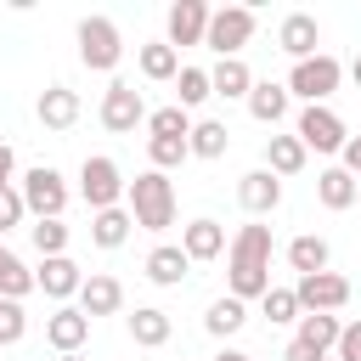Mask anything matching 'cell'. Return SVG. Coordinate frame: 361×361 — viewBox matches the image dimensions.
Instances as JSON below:
<instances>
[{"label": "cell", "instance_id": "1", "mask_svg": "<svg viewBox=\"0 0 361 361\" xmlns=\"http://www.w3.org/2000/svg\"><path fill=\"white\" fill-rule=\"evenodd\" d=\"M231 299H265L271 293V226H243L231 237Z\"/></svg>", "mask_w": 361, "mask_h": 361}, {"label": "cell", "instance_id": "2", "mask_svg": "<svg viewBox=\"0 0 361 361\" xmlns=\"http://www.w3.org/2000/svg\"><path fill=\"white\" fill-rule=\"evenodd\" d=\"M124 197H130V214H135L141 231H164V226H175V180H169L164 169L135 175Z\"/></svg>", "mask_w": 361, "mask_h": 361}, {"label": "cell", "instance_id": "3", "mask_svg": "<svg viewBox=\"0 0 361 361\" xmlns=\"http://www.w3.org/2000/svg\"><path fill=\"white\" fill-rule=\"evenodd\" d=\"M338 79H344V68H338V56H327V51H316L310 62H293V73H288V96H305L310 107H322L333 90H338Z\"/></svg>", "mask_w": 361, "mask_h": 361}, {"label": "cell", "instance_id": "4", "mask_svg": "<svg viewBox=\"0 0 361 361\" xmlns=\"http://www.w3.org/2000/svg\"><path fill=\"white\" fill-rule=\"evenodd\" d=\"M79 192H85V203L102 214V209H118V197L130 192V180H124V169H118L113 158H102V152H96V158H85V164H79Z\"/></svg>", "mask_w": 361, "mask_h": 361}, {"label": "cell", "instance_id": "5", "mask_svg": "<svg viewBox=\"0 0 361 361\" xmlns=\"http://www.w3.org/2000/svg\"><path fill=\"white\" fill-rule=\"evenodd\" d=\"M254 23H259L254 6H220V11L209 17V39H203V45L226 62V56H237V51L254 39Z\"/></svg>", "mask_w": 361, "mask_h": 361}, {"label": "cell", "instance_id": "6", "mask_svg": "<svg viewBox=\"0 0 361 361\" xmlns=\"http://www.w3.org/2000/svg\"><path fill=\"white\" fill-rule=\"evenodd\" d=\"M79 56H85V68H96V73H113L118 56H124L118 23H113V17H85V23H79Z\"/></svg>", "mask_w": 361, "mask_h": 361}, {"label": "cell", "instance_id": "7", "mask_svg": "<svg viewBox=\"0 0 361 361\" xmlns=\"http://www.w3.org/2000/svg\"><path fill=\"white\" fill-rule=\"evenodd\" d=\"M23 203H28L34 220H62V209H68V180H62L51 164H39V169L23 175Z\"/></svg>", "mask_w": 361, "mask_h": 361}, {"label": "cell", "instance_id": "8", "mask_svg": "<svg viewBox=\"0 0 361 361\" xmlns=\"http://www.w3.org/2000/svg\"><path fill=\"white\" fill-rule=\"evenodd\" d=\"M293 293H299V310L305 316H333V310H344L350 305V282L338 276V271H316V276H299L293 282Z\"/></svg>", "mask_w": 361, "mask_h": 361}, {"label": "cell", "instance_id": "9", "mask_svg": "<svg viewBox=\"0 0 361 361\" xmlns=\"http://www.w3.org/2000/svg\"><path fill=\"white\" fill-rule=\"evenodd\" d=\"M141 118H147V102H141V90H135L130 79H113V85L102 90V124H107L113 135H130Z\"/></svg>", "mask_w": 361, "mask_h": 361}, {"label": "cell", "instance_id": "10", "mask_svg": "<svg viewBox=\"0 0 361 361\" xmlns=\"http://www.w3.org/2000/svg\"><path fill=\"white\" fill-rule=\"evenodd\" d=\"M293 135L305 141V152H310V147H316V152H344V141H350V130H344V118H338L333 107H305Z\"/></svg>", "mask_w": 361, "mask_h": 361}, {"label": "cell", "instance_id": "11", "mask_svg": "<svg viewBox=\"0 0 361 361\" xmlns=\"http://www.w3.org/2000/svg\"><path fill=\"white\" fill-rule=\"evenodd\" d=\"M85 338H90V316H85L79 305H56V310L45 316V344H51L56 355L85 350Z\"/></svg>", "mask_w": 361, "mask_h": 361}, {"label": "cell", "instance_id": "12", "mask_svg": "<svg viewBox=\"0 0 361 361\" xmlns=\"http://www.w3.org/2000/svg\"><path fill=\"white\" fill-rule=\"evenodd\" d=\"M209 17H214V11H209L203 0H175V6H169V45H175V51H180V45H203V39H209Z\"/></svg>", "mask_w": 361, "mask_h": 361}, {"label": "cell", "instance_id": "13", "mask_svg": "<svg viewBox=\"0 0 361 361\" xmlns=\"http://www.w3.org/2000/svg\"><path fill=\"white\" fill-rule=\"evenodd\" d=\"M276 45H282L293 62H310V56H316V45H322L316 17H310V11H288V17H282V28H276Z\"/></svg>", "mask_w": 361, "mask_h": 361}, {"label": "cell", "instance_id": "14", "mask_svg": "<svg viewBox=\"0 0 361 361\" xmlns=\"http://www.w3.org/2000/svg\"><path fill=\"white\" fill-rule=\"evenodd\" d=\"M34 113H39L45 130H73V124H79V90H68V85H45Z\"/></svg>", "mask_w": 361, "mask_h": 361}, {"label": "cell", "instance_id": "15", "mask_svg": "<svg viewBox=\"0 0 361 361\" xmlns=\"http://www.w3.org/2000/svg\"><path fill=\"white\" fill-rule=\"evenodd\" d=\"M237 203H243L248 214H271V209L282 203V180H276L271 169H248V175L237 180Z\"/></svg>", "mask_w": 361, "mask_h": 361}, {"label": "cell", "instance_id": "16", "mask_svg": "<svg viewBox=\"0 0 361 361\" xmlns=\"http://www.w3.org/2000/svg\"><path fill=\"white\" fill-rule=\"evenodd\" d=\"M34 282L45 288V299H68V293H79V288H85V271H79L68 254H56V259H39Z\"/></svg>", "mask_w": 361, "mask_h": 361}, {"label": "cell", "instance_id": "17", "mask_svg": "<svg viewBox=\"0 0 361 361\" xmlns=\"http://www.w3.org/2000/svg\"><path fill=\"white\" fill-rule=\"evenodd\" d=\"M124 305V288H118V276H102V271H90L85 276V288H79V310L96 322V316H113Z\"/></svg>", "mask_w": 361, "mask_h": 361}, {"label": "cell", "instance_id": "18", "mask_svg": "<svg viewBox=\"0 0 361 361\" xmlns=\"http://www.w3.org/2000/svg\"><path fill=\"white\" fill-rule=\"evenodd\" d=\"M180 248H186V259H220L226 254V226L203 214V220H192L180 231Z\"/></svg>", "mask_w": 361, "mask_h": 361}, {"label": "cell", "instance_id": "19", "mask_svg": "<svg viewBox=\"0 0 361 361\" xmlns=\"http://www.w3.org/2000/svg\"><path fill=\"white\" fill-rule=\"evenodd\" d=\"M209 85H214V96H226V102H248V90H254V73H248V62L243 56H226V62H214V73H209Z\"/></svg>", "mask_w": 361, "mask_h": 361}, {"label": "cell", "instance_id": "20", "mask_svg": "<svg viewBox=\"0 0 361 361\" xmlns=\"http://www.w3.org/2000/svg\"><path fill=\"white\" fill-rule=\"evenodd\" d=\"M355 192H361V180L338 164V169H322L316 175V197L327 203V209H355Z\"/></svg>", "mask_w": 361, "mask_h": 361}, {"label": "cell", "instance_id": "21", "mask_svg": "<svg viewBox=\"0 0 361 361\" xmlns=\"http://www.w3.org/2000/svg\"><path fill=\"white\" fill-rule=\"evenodd\" d=\"M265 169L282 180V175H299L305 169V141L299 135H271L265 141Z\"/></svg>", "mask_w": 361, "mask_h": 361}, {"label": "cell", "instance_id": "22", "mask_svg": "<svg viewBox=\"0 0 361 361\" xmlns=\"http://www.w3.org/2000/svg\"><path fill=\"white\" fill-rule=\"evenodd\" d=\"M130 226H135L130 209H102V214H90V243H96V248H124Z\"/></svg>", "mask_w": 361, "mask_h": 361}, {"label": "cell", "instance_id": "23", "mask_svg": "<svg viewBox=\"0 0 361 361\" xmlns=\"http://www.w3.org/2000/svg\"><path fill=\"white\" fill-rule=\"evenodd\" d=\"M130 338H135L141 350H158V344H169V310H158V305H141V310L130 316Z\"/></svg>", "mask_w": 361, "mask_h": 361}, {"label": "cell", "instance_id": "24", "mask_svg": "<svg viewBox=\"0 0 361 361\" xmlns=\"http://www.w3.org/2000/svg\"><path fill=\"white\" fill-rule=\"evenodd\" d=\"M186 265H192V259H186V248H175V243H164V248L147 254V276H152L158 288H175V282L186 276Z\"/></svg>", "mask_w": 361, "mask_h": 361}, {"label": "cell", "instance_id": "25", "mask_svg": "<svg viewBox=\"0 0 361 361\" xmlns=\"http://www.w3.org/2000/svg\"><path fill=\"white\" fill-rule=\"evenodd\" d=\"M248 113H254L259 124H276V118L288 113V85H271V79L259 85V79H254V90H248Z\"/></svg>", "mask_w": 361, "mask_h": 361}, {"label": "cell", "instance_id": "26", "mask_svg": "<svg viewBox=\"0 0 361 361\" xmlns=\"http://www.w3.org/2000/svg\"><path fill=\"white\" fill-rule=\"evenodd\" d=\"M338 333H344V327H338V316H322V310H316V316H299V333H293V338H299V344H310L316 355H327V350L338 344Z\"/></svg>", "mask_w": 361, "mask_h": 361}, {"label": "cell", "instance_id": "27", "mask_svg": "<svg viewBox=\"0 0 361 361\" xmlns=\"http://www.w3.org/2000/svg\"><path fill=\"white\" fill-rule=\"evenodd\" d=\"M288 265H293L299 276L327 271V237H293V243H288Z\"/></svg>", "mask_w": 361, "mask_h": 361}, {"label": "cell", "instance_id": "28", "mask_svg": "<svg viewBox=\"0 0 361 361\" xmlns=\"http://www.w3.org/2000/svg\"><path fill=\"white\" fill-rule=\"evenodd\" d=\"M243 322H248V305H243V299H231V293H226V299H214V305H209V316H203V327H209L214 338H231Z\"/></svg>", "mask_w": 361, "mask_h": 361}, {"label": "cell", "instance_id": "29", "mask_svg": "<svg viewBox=\"0 0 361 361\" xmlns=\"http://www.w3.org/2000/svg\"><path fill=\"white\" fill-rule=\"evenodd\" d=\"M141 73H147V79H180V51H175L169 39L141 45Z\"/></svg>", "mask_w": 361, "mask_h": 361}, {"label": "cell", "instance_id": "30", "mask_svg": "<svg viewBox=\"0 0 361 361\" xmlns=\"http://www.w3.org/2000/svg\"><path fill=\"white\" fill-rule=\"evenodd\" d=\"M39 282H34V271L17 259V254H6L0 248V299H23V293H34Z\"/></svg>", "mask_w": 361, "mask_h": 361}, {"label": "cell", "instance_id": "31", "mask_svg": "<svg viewBox=\"0 0 361 361\" xmlns=\"http://www.w3.org/2000/svg\"><path fill=\"white\" fill-rule=\"evenodd\" d=\"M186 141H192V152H197V158H220V152L231 147V130H226L220 118H203V124H192V135H186Z\"/></svg>", "mask_w": 361, "mask_h": 361}, {"label": "cell", "instance_id": "32", "mask_svg": "<svg viewBox=\"0 0 361 361\" xmlns=\"http://www.w3.org/2000/svg\"><path fill=\"white\" fill-rule=\"evenodd\" d=\"M28 237H34L39 259H56V254H68V226H62V220H34V226H28Z\"/></svg>", "mask_w": 361, "mask_h": 361}, {"label": "cell", "instance_id": "33", "mask_svg": "<svg viewBox=\"0 0 361 361\" xmlns=\"http://www.w3.org/2000/svg\"><path fill=\"white\" fill-rule=\"evenodd\" d=\"M147 124H152V135H169V141H186V135H192V118H186V107H180V102H175V107L147 113Z\"/></svg>", "mask_w": 361, "mask_h": 361}, {"label": "cell", "instance_id": "34", "mask_svg": "<svg viewBox=\"0 0 361 361\" xmlns=\"http://www.w3.org/2000/svg\"><path fill=\"white\" fill-rule=\"evenodd\" d=\"M175 90H180V107H197V102H209V96H214V85H209V73H203V68H180Z\"/></svg>", "mask_w": 361, "mask_h": 361}, {"label": "cell", "instance_id": "35", "mask_svg": "<svg viewBox=\"0 0 361 361\" xmlns=\"http://www.w3.org/2000/svg\"><path fill=\"white\" fill-rule=\"evenodd\" d=\"M186 152H192V141H169V135H152V141H147V158H152V169H175Z\"/></svg>", "mask_w": 361, "mask_h": 361}, {"label": "cell", "instance_id": "36", "mask_svg": "<svg viewBox=\"0 0 361 361\" xmlns=\"http://www.w3.org/2000/svg\"><path fill=\"white\" fill-rule=\"evenodd\" d=\"M28 333V316H23V299H0V350L17 344Z\"/></svg>", "mask_w": 361, "mask_h": 361}, {"label": "cell", "instance_id": "37", "mask_svg": "<svg viewBox=\"0 0 361 361\" xmlns=\"http://www.w3.org/2000/svg\"><path fill=\"white\" fill-rule=\"evenodd\" d=\"M259 305H265L271 322H299V293H293V288H271Z\"/></svg>", "mask_w": 361, "mask_h": 361}, {"label": "cell", "instance_id": "38", "mask_svg": "<svg viewBox=\"0 0 361 361\" xmlns=\"http://www.w3.org/2000/svg\"><path fill=\"white\" fill-rule=\"evenodd\" d=\"M23 214H28L23 192H17V186H0V231H11V226H17Z\"/></svg>", "mask_w": 361, "mask_h": 361}, {"label": "cell", "instance_id": "39", "mask_svg": "<svg viewBox=\"0 0 361 361\" xmlns=\"http://www.w3.org/2000/svg\"><path fill=\"white\" fill-rule=\"evenodd\" d=\"M333 350H338V361H361V322H350V327L338 333Z\"/></svg>", "mask_w": 361, "mask_h": 361}, {"label": "cell", "instance_id": "40", "mask_svg": "<svg viewBox=\"0 0 361 361\" xmlns=\"http://www.w3.org/2000/svg\"><path fill=\"white\" fill-rule=\"evenodd\" d=\"M282 361H327V355H316V350H310V344H299V338H293V344H288V350H282Z\"/></svg>", "mask_w": 361, "mask_h": 361}, {"label": "cell", "instance_id": "41", "mask_svg": "<svg viewBox=\"0 0 361 361\" xmlns=\"http://www.w3.org/2000/svg\"><path fill=\"white\" fill-rule=\"evenodd\" d=\"M344 169H350V175H361V135H350V141H344Z\"/></svg>", "mask_w": 361, "mask_h": 361}, {"label": "cell", "instance_id": "42", "mask_svg": "<svg viewBox=\"0 0 361 361\" xmlns=\"http://www.w3.org/2000/svg\"><path fill=\"white\" fill-rule=\"evenodd\" d=\"M11 169H17V152L0 141V186H11Z\"/></svg>", "mask_w": 361, "mask_h": 361}, {"label": "cell", "instance_id": "43", "mask_svg": "<svg viewBox=\"0 0 361 361\" xmlns=\"http://www.w3.org/2000/svg\"><path fill=\"white\" fill-rule=\"evenodd\" d=\"M214 361H254V355H243V350H226V355H214Z\"/></svg>", "mask_w": 361, "mask_h": 361}, {"label": "cell", "instance_id": "44", "mask_svg": "<svg viewBox=\"0 0 361 361\" xmlns=\"http://www.w3.org/2000/svg\"><path fill=\"white\" fill-rule=\"evenodd\" d=\"M350 79H355V85H361V56H355V62H350Z\"/></svg>", "mask_w": 361, "mask_h": 361}, {"label": "cell", "instance_id": "45", "mask_svg": "<svg viewBox=\"0 0 361 361\" xmlns=\"http://www.w3.org/2000/svg\"><path fill=\"white\" fill-rule=\"evenodd\" d=\"M56 361H90V355H85V350H73V355H56Z\"/></svg>", "mask_w": 361, "mask_h": 361}, {"label": "cell", "instance_id": "46", "mask_svg": "<svg viewBox=\"0 0 361 361\" xmlns=\"http://www.w3.org/2000/svg\"><path fill=\"white\" fill-rule=\"evenodd\" d=\"M355 203H361V192H355Z\"/></svg>", "mask_w": 361, "mask_h": 361}]
</instances>
